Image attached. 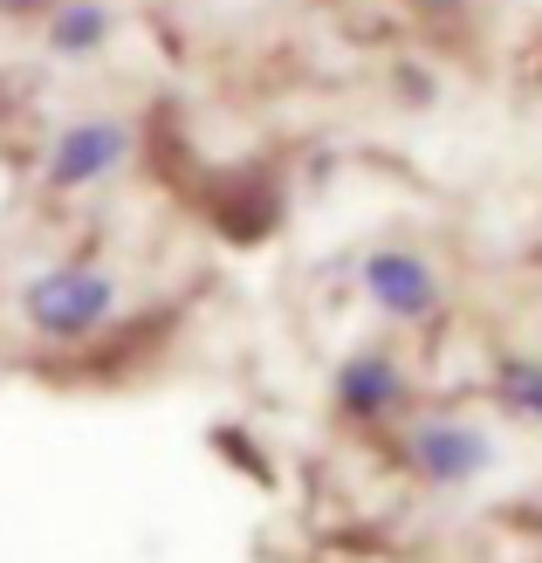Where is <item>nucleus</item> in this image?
Here are the masks:
<instances>
[{
    "label": "nucleus",
    "mask_w": 542,
    "mask_h": 563,
    "mask_svg": "<svg viewBox=\"0 0 542 563\" xmlns=\"http://www.w3.org/2000/svg\"><path fill=\"white\" fill-rule=\"evenodd\" d=\"M398 90H406L412 103H433V76H425V69H412V63H406V69H398Z\"/></svg>",
    "instance_id": "10"
},
{
    "label": "nucleus",
    "mask_w": 542,
    "mask_h": 563,
    "mask_svg": "<svg viewBox=\"0 0 542 563\" xmlns=\"http://www.w3.org/2000/svg\"><path fill=\"white\" fill-rule=\"evenodd\" d=\"M118 35V8L110 0H55L42 21V48L55 63H97Z\"/></svg>",
    "instance_id": "6"
},
{
    "label": "nucleus",
    "mask_w": 542,
    "mask_h": 563,
    "mask_svg": "<svg viewBox=\"0 0 542 563\" xmlns=\"http://www.w3.org/2000/svg\"><path fill=\"white\" fill-rule=\"evenodd\" d=\"M330 399H336V412H344L351 427H385V419H398V412L412 406V378H406V364H398V357L357 351V357L336 364Z\"/></svg>",
    "instance_id": "5"
},
{
    "label": "nucleus",
    "mask_w": 542,
    "mask_h": 563,
    "mask_svg": "<svg viewBox=\"0 0 542 563\" xmlns=\"http://www.w3.org/2000/svg\"><path fill=\"white\" fill-rule=\"evenodd\" d=\"M131 158H137V124L131 118H76L48 137L42 186L48 192H90V186H110Z\"/></svg>",
    "instance_id": "2"
},
{
    "label": "nucleus",
    "mask_w": 542,
    "mask_h": 563,
    "mask_svg": "<svg viewBox=\"0 0 542 563\" xmlns=\"http://www.w3.org/2000/svg\"><path fill=\"white\" fill-rule=\"evenodd\" d=\"M118 317V275L97 262H55L21 282V323L42 344H97Z\"/></svg>",
    "instance_id": "1"
},
{
    "label": "nucleus",
    "mask_w": 542,
    "mask_h": 563,
    "mask_svg": "<svg viewBox=\"0 0 542 563\" xmlns=\"http://www.w3.org/2000/svg\"><path fill=\"white\" fill-rule=\"evenodd\" d=\"M495 391L508 406H516L522 419H535L542 427V364H529V357H508L501 372H495Z\"/></svg>",
    "instance_id": "8"
},
{
    "label": "nucleus",
    "mask_w": 542,
    "mask_h": 563,
    "mask_svg": "<svg viewBox=\"0 0 542 563\" xmlns=\"http://www.w3.org/2000/svg\"><path fill=\"white\" fill-rule=\"evenodd\" d=\"M357 275H364L370 309L391 317V323H425L440 309V275L425 255H412V247H370Z\"/></svg>",
    "instance_id": "4"
},
{
    "label": "nucleus",
    "mask_w": 542,
    "mask_h": 563,
    "mask_svg": "<svg viewBox=\"0 0 542 563\" xmlns=\"http://www.w3.org/2000/svg\"><path fill=\"white\" fill-rule=\"evenodd\" d=\"M412 8H419V14H461L467 0H412Z\"/></svg>",
    "instance_id": "11"
},
{
    "label": "nucleus",
    "mask_w": 542,
    "mask_h": 563,
    "mask_svg": "<svg viewBox=\"0 0 542 563\" xmlns=\"http://www.w3.org/2000/svg\"><path fill=\"white\" fill-rule=\"evenodd\" d=\"M55 0H0V21H48Z\"/></svg>",
    "instance_id": "9"
},
{
    "label": "nucleus",
    "mask_w": 542,
    "mask_h": 563,
    "mask_svg": "<svg viewBox=\"0 0 542 563\" xmlns=\"http://www.w3.org/2000/svg\"><path fill=\"white\" fill-rule=\"evenodd\" d=\"M275 213H281L275 186H268V179H254V173H241V179H226V186H220V200H213V228H220L226 241H262V234L275 228Z\"/></svg>",
    "instance_id": "7"
},
{
    "label": "nucleus",
    "mask_w": 542,
    "mask_h": 563,
    "mask_svg": "<svg viewBox=\"0 0 542 563\" xmlns=\"http://www.w3.org/2000/svg\"><path fill=\"white\" fill-rule=\"evenodd\" d=\"M398 454L425 488H467L495 467V433H480L474 419H412L398 433Z\"/></svg>",
    "instance_id": "3"
}]
</instances>
